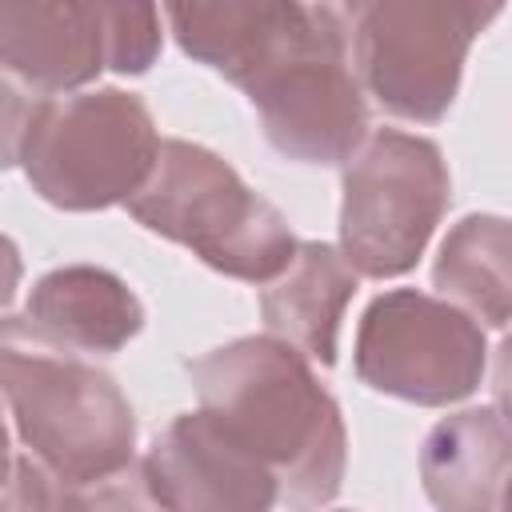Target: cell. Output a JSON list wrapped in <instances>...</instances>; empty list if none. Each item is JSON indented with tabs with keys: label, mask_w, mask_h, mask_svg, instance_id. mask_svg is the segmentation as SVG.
<instances>
[{
	"label": "cell",
	"mask_w": 512,
	"mask_h": 512,
	"mask_svg": "<svg viewBox=\"0 0 512 512\" xmlns=\"http://www.w3.org/2000/svg\"><path fill=\"white\" fill-rule=\"evenodd\" d=\"M148 504L172 512H264L276 476L208 408L180 412L140 456Z\"/></svg>",
	"instance_id": "obj_10"
},
{
	"label": "cell",
	"mask_w": 512,
	"mask_h": 512,
	"mask_svg": "<svg viewBox=\"0 0 512 512\" xmlns=\"http://www.w3.org/2000/svg\"><path fill=\"white\" fill-rule=\"evenodd\" d=\"M124 208L148 232L244 284L272 280L296 248L284 212L252 192L224 156L192 140H160L152 172Z\"/></svg>",
	"instance_id": "obj_3"
},
{
	"label": "cell",
	"mask_w": 512,
	"mask_h": 512,
	"mask_svg": "<svg viewBox=\"0 0 512 512\" xmlns=\"http://www.w3.org/2000/svg\"><path fill=\"white\" fill-rule=\"evenodd\" d=\"M164 16L180 52L236 84L248 104L344 40L336 20L308 0H164Z\"/></svg>",
	"instance_id": "obj_9"
},
{
	"label": "cell",
	"mask_w": 512,
	"mask_h": 512,
	"mask_svg": "<svg viewBox=\"0 0 512 512\" xmlns=\"http://www.w3.org/2000/svg\"><path fill=\"white\" fill-rule=\"evenodd\" d=\"M20 280H24V256H20L16 240L0 232V308H8V304H12V296H16Z\"/></svg>",
	"instance_id": "obj_16"
},
{
	"label": "cell",
	"mask_w": 512,
	"mask_h": 512,
	"mask_svg": "<svg viewBox=\"0 0 512 512\" xmlns=\"http://www.w3.org/2000/svg\"><path fill=\"white\" fill-rule=\"evenodd\" d=\"M512 468V432L500 404L436 420L420 444V480L444 512H500Z\"/></svg>",
	"instance_id": "obj_11"
},
{
	"label": "cell",
	"mask_w": 512,
	"mask_h": 512,
	"mask_svg": "<svg viewBox=\"0 0 512 512\" xmlns=\"http://www.w3.org/2000/svg\"><path fill=\"white\" fill-rule=\"evenodd\" d=\"M156 152L160 132L144 96L76 88L36 100L20 168L44 204L60 212H104L144 184Z\"/></svg>",
	"instance_id": "obj_5"
},
{
	"label": "cell",
	"mask_w": 512,
	"mask_h": 512,
	"mask_svg": "<svg viewBox=\"0 0 512 512\" xmlns=\"http://www.w3.org/2000/svg\"><path fill=\"white\" fill-rule=\"evenodd\" d=\"M44 332L88 352L112 356L144 328V304L124 276L100 264H64L44 272L24 308Z\"/></svg>",
	"instance_id": "obj_13"
},
{
	"label": "cell",
	"mask_w": 512,
	"mask_h": 512,
	"mask_svg": "<svg viewBox=\"0 0 512 512\" xmlns=\"http://www.w3.org/2000/svg\"><path fill=\"white\" fill-rule=\"evenodd\" d=\"M512 236L508 220L492 212H468L448 228L432 264V284L444 300L476 316L484 328L504 332L512 312Z\"/></svg>",
	"instance_id": "obj_14"
},
{
	"label": "cell",
	"mask_w": 512,
	"mask_h": 512,
	"mask_svg": "<svg viewBox=\"0 0 512 512\" xmlns=\"http://www.w3.org/2000/svg\"><path fill=\"white\" fill-rule=\"evenodd\" d=\"M452 204L448 160L436 140L376 128L344 160L340 252L356 276L392 280L416 268Z\"/></svg>",
	"instance_id": "obj_6"
},
{
	"label": "cell",
	"mask_w": 512,
	"mask_h": 512,
	"mask_svg": "<svg viewBox=\"0 0 512 512\" xmlns=\"http://www.w3.org/2000/svg\"><path fill=\"white\" fill-rule=\"evenodd\" d=\"M12 436H8V424H4V404H0V500H4V488H8V476H12Z\"/></svg>",
	"instance_id": "obj_17"
},
{
	"label": "cell",
	"mask_w": 512,
	"mask_h": 512,
	"mask_svg": "<svg viewBox=\"0 0 512 512\" xmlns=\"http://www.w3.org/2000/svg\"><path fill=\"white\" fill-rule=\"evenodd\" d=\"M36 100L40 92L24 88L16 76L0 68V172L20 164V148H24V132H28Z\"/></svg>",
	"instance_id": "obj_15"
},
{
	"label": "cell",
	"mask_w": 512,
	"mask_h": 512,
	"mask_svg": "<svg viewBox=\"0 0 512 512\" xmlns=\"http://www.w3.org/2000/svg\"><path fill=\"white\" fill-rule=\"evenodd\" d=\"M160 44L156 0H0V68L40 96L144 76Z\"/></svg>",
	"instance_id": "obj_7"
},
{
	"label": "cell",
	"mask_w": 512,
	"mask_h": 512,
	"mask_svg": "<svg viewBox=\"0 0 512 512\" xmlns=\"http://www.w3.org/2000/svg\"><path fill=\"white\" fill-rule=\"evenodd\" d=\"M0 404L24 456L56 484L60 508L148 504L136 460V412L88 352L28 312L0 316Z\"/></svg>",
	"instance_id": "obj_1"
},
{
	"label": "cell",
	"mask_w": 512,
	"mask_h": 512,
	"mask_svg": "<svg viewBox=\"0 0 512 512\" xmlns=\"http://www.w3.org/2000/svg\"><path fill=\"white\" fill-rule=\"evenodd\" d=\"M348 44L352 72L388 116L436 124L460 92L476 36L504 0H316Z\"/></svg>",
	"instance_id": "obj_4"
},
{
	"label": "cell",
	"mask_w": 512,
	"mask_h": 512,
	"mask_svg": "<svg viewBox=\"0 0 512 512\" xmlns=\"http://www.w3.org/2000/svg\"><path fill=\"white\" fill-rule=\"evenodd\" d=\"M208 408L276 476V504L320 508L340 496L348 428L312 360L280 336H240L188 360Z\"/></svg>",
	"instance_id": "obj_2"
},
{
	"label": "cell",
	"mask_w": 512,
	"mask_h": 512,
	"mask_svg": "<svg viewBox=\"0 0 512 512\" xmlns=\"http://www.w3.org/2000/svg\"><path fill=\"white\" fill-rule=\"evenodd\" d=\"M352 296L356 272L344 252L324 240H296L288 264L260 284V320L272 336L296 344L308 360L332 368Z\"/></svg>",
	"instance_id": "obj_12"
},
{
	"label": "cell",
	"mask_w": 512,
	"mask_h": 512,
	"mask_svg": "<svg viewBox=\"0 0 512 512\" xmlns=\"http://www.w3.org/2000/svg\"><path fill=\"white\" fill-rule=\"evenodd\" d=\"M484 368V324L444 296L388 288L368 300L356 324L352 372L380 396L420 408H448L480 388Z\"/></svg>",
	"instance_id": "obj_8"
}]
</instances>
